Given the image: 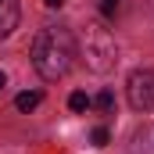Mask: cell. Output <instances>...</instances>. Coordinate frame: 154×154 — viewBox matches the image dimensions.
<instances>
[{
  "label": "cell",
  "instance_id": "6da1fadb",
  "mask_svg": "<svg viewBox=\"0 0 154 154\" xmlns=\"http://www.w3.org/2000/svg\"><path fill=\"white\" fill-rule=\"evenodd\" d=\"M75 65V36L61 25H43L32 39V68L47 82H57Z\"/></svg>",
  "mask_w": 154,
  "mask_h": 154
},
{
  "label": "cell",
  "instance_id": "7a4b0ae2",
  "mask_svg": "<svg viewBox=\"0 0 154 154\" xmlns=\"http://www.w3.org/2000/svg\"><path fill=\"white\" fill-rule=\"evenodd\" d=\"M79 57H82L86 68L97 72V75L111 72L115 61H118V43H115V36H111V29H104L100 22H86V29H82V36H79Z\"/></svg>",
  "mask_w": 154,
  "mask_h": 154
},
{
  "label": "cell",
  "instance_id": "3957f363",
  "mask_svg": "<svg viewBox=\"0 0 154 154\" xmlns=\"http://www.w3.org/2000/svg\"><path fill=\"white\" fill-rule=\"evenodd\" d=\"M125 97L133 111H154V68H136L125 82Z\"/></svg>",
  "mask_w": 154,
  "mask_h": 154
},
{
  "label": "cell",
  "instance_id": "277c9868",
  "mask_svg": "<svg viewBox=\"0 0 154 154\" xmlns=\"http://www.w3.org/2000/svg\"><path fill=\"white\" fill-rule=\"evenodd\" d=\"M18 18H22L18 0H0V39H7L14 29H18Z\"/></svg>",
  "mask_w": 154,
  "mask_h": 154
},
{
  "label": "cell",
  "instance_id": "5b68a950",
  "mask_svg": "<svg viewBox=\"0 0 154 154\" xmlns=\"http://www.w3.org/2000/svg\"><path fill=\"white\" fill-rule=\"evenodd\" d=\"M39 100H43L39 90H25V93L14 97V108H18V111H32V108H39Z\"/></svg>",
  "mask_w": 154,
  "mask_h": 154
},
{
  "label": "cell",
  "instance_id": "8992f818",
  "mask_svg": "<svg viewBox=\"0 0 154 154\" xmlns=\"http://www.w3.org/2000/svg\"><path fill=\"white\" fill-rule=\"evenodd\" d=\"M90 104H93V100H90V97H86V93H82V90H75V93H72V97H68V108H72V111H86V108H90Z\"/></svg>",
  "mask_w": 154,
  "mask_h": 154
},
{
  "label": "cell",
  "instance_id": "52a82bcc",
  "mask_svg": "<svg viewBox=\"0 0 154 154\" xmlns=\"http://www.w3.org/2000/svg\"><path fill=\"white\" fill-rule=\"evenodd\" d=\"M93 104H97L100 111H111V108H115V93H111V90H104V93H97V100H93Z\"/></svg>",
  "mask_w": 154,
  "mask_h": 154
},
{
  "label": "cell",
  "instance_id": "ba28073f",
  "mask_svg": "<svg viewBox=\"0 0 154 154\" xmlns=\"http://www.w3.org/2000/svg\"><path fill=\"white\" fill-rule=\"evenodd\" d=\"M108 140H111V136H108V129H93V143H97V147H104Z\"/></svg>",
  "mask_w": 154,
  "mask_h": 154
},
{
  "label": "cell",
  "instance_id": "9c48e42d",
  "mask_svg": "<svg viewBox=\"0 0 154 154\" xmlns=\"http://www.w3.org/2000/svg\"><path fill=\"white\" fill-rule=\"evenodd\" d=\"M100 11H104V14L111 18V14L118 11V0H100Z\"/></svg>",
  "mask_w": 154,
  "mask_h": 154
},
{
  "label": "cell",
  "instance_id": "30bf717a",
  "mask_svg": "<svg viewBox=\"0 0 154 154\" xmlns=\"http://www.w3.org/2000/svg\"><path fill=\"white\" fill-rule=\"evenodd\" d=\"M43 4H47V7H61L65 0H43Z\"/></svg>",
  "mask_w": 154,
  "mask_h": 154
},
{
  "label": "cell",
  "instance_id": "8fae6325",
  "mask_svg": "<svg viewBox=\"0 0 154 154\" xmlns=\"http://www.w3.org/2000/svg\"><path fill=\"white\" fill-rule=\"evenodd\" d=\"M4 86H7V75H4V72H0V90H4Z\"/></svg>",
  "mask_w": 154,
  "mask_h": 154
}]
</instances>
